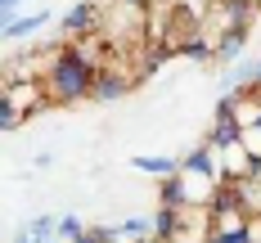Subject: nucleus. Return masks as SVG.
<instances>
[{
  "label": "nucleus",
  "instance_id": "f257e3e1",
  "mask_svg": "<svg viewBox=\"0 0 261 243\" xmlns=\"http://www.w3.org/2000/svg\"><path fill=\"white\" fill-rule=\"evenodd\" d=\"M0 99L14 104L27 122H32L36 113L50 108V90H45V81H41V77H18V81H5V95H0Z\"/></svg>",
  "mask_w": 261,
  "mask_h": 243
},
{
  "label": "nucleus",
  "instance_id": "f03ea898",
  "mask_svg": "<svg viewBox=\"0 0 261 243\" xmlns=\"http://www.w3.org/2000/svg\"><path fill=\"white\" fill-rule=\"evenodd\" d=\"M63 41H81V36H95V32H104V5L99 0H77L68 14H63Z\"/></svg>",
  "mask_w": 261,
  "mask_h": 243
},
{
  "label": "nucleus",
  "instance_id": "7ed1b4c3",
  "mask_svg": "<svg viewBox=\"0 0 261 243\" xmlns=\"http://www.w3.org/2000/svg\"><path fill=\"white\" fill-rule=\"evenodd\" d=\"M135 81H140L135 72H122L117 63H104L99 77H95V95H90V99H95V104H117L122 95H130Z\"/></svg>",
  "mask_w": 261,
  "mask_h": 243
},
{
  "label": "nucleus",
  "instance_id": "20e7f679",
  "mask_svg": "<svg viewBox=\"0 0 261 243\" xmlns=\"http://www.w3.org/2000/svg\"><path fill=\"white\" fill-rule=\"evenodd\" d=\"M45 23H54L50 9H36V14H5V41H36Z\"/></svg>",
  "mask_w": 261,
  "mask_h": 243
},
{
  "label": "nucleus",
  "instance_id": "39448f33",
  "mask_svg": "<svg viewBox=\"0 0 261 243\" xmlns=\"http://www.w3.org/2000/svg\"><path fill=\"white\" fill-rule=\"evenodd\" d=\"M216 153H221V176H225V180H248V176H252V167H257L252 149H248L243 140L225 144V149H216Z\"/></svg>",
  "mask_w": 261,
  "mask_h": 243
},
{
  "label": "nucleus",
  "instance_id": "423d86ee",
  "mask_svg": "<svg viewBox=\"0 0 261 243\" xmlns=\"http://www.w3.org/2000/svg\"><path fill=\"white\" fill-rule=\"evenodd\" d=\"M180 162H185V171H198V176H207V180H225V176H221V153L212 149L207 140H203V144H194Z\"/></svg>",
  "mask_w": 261,
  "mask_h": 243
},
{
  "label": "nucleus",
  "instance_id": "0eeeda50",
  "mask_svg": "<svg viewBox=\"0 0 261 243\" xmlns=\"http://www.w3.org/2000/svg\"><path fill=\"white\" fill-rule=\"evenodd\" d=\"M158 207H194L189 203V185H185V171H176V176H162L158 180Z\"/></svg>",
  "mask_w": 261,
  "mask_h": 243
},
{
  "label": "nucleus",
  "instance_id": "6e6552de",
  "mask_svg": "<svg viewBox=\"0 0 261 243\" xmlns=\"http://www.w3.org/2000/svg\"><path fill=\"white\" fill-rule=\"evenodd\" d=\"M130 167H135V171H144V176H153V180H162V176H176L185 162L171 158V153H135Z\"/></svg>",
  "mask_w": 261,
  "mask_h": 243
},
{
  "label": "nucleus",
  "instance_id": "1a4fd4ad",
  "mask_svg": "<svg viewBox=\"0 0 261 243\" xmlns=\"http://www.w3.org/2000/svg\"><path fill=\"white\" fill-rule=\"evenodd\" d=\"M189 212V207H185ZM185 212L180 207H158L153 212V239L158 243H176V234L185 230Z\"/></svg>",
  "mask_w": 261,
  "mask_h": 243
},
{
  "label": "nucleus",
  "instance_id": "9d476101",
  "mask_svg": "<svg viewBox=\"0 0 261 243\" xmlns=\"http://www.w3.org/2000/svg\"><path fill=\"white\" fill-rule=\"evenodd\" d=\"M252 86H257V59H239L221 77V90H252Z\"/></svg>",
  "mask_w": 261,
  "mask_h": 243
},
{
  "label": "nucleus",
  "instance_id": "9b49d317",
  "mask_svg": "<svg viewBox=\"0 0 261 243\" xmlns=\"http://www.w3.org/2000/svg\"><path fill=\"white\" fill-rule=\"evenodd\" d=\"M171 59V50L167 45H158V41H149V45H140V54H135V77L144 81V77H153L158 68Z\"/></svg>",
  "mask_w": 261,
  "mask_h": 243
},
{
  "label": "nucleus",
  "instance_id": "f8f14e48",
  "mask_svg": "<svg viewBox=\"0 0 261 243\" xmlns=\"http://www.w3.org/2000/svg\"><path fill=\"white\" fill-rule=\"evenodd\" d=\"M248 32H252V27H230V32L212 36V41H216V63H230V59H239L243 41H248Z\"/></svg>",
  "mask_w": 261,
  "mask_h": 243
},
{
  "label": "nucleus",
  "instance_id": "ddd939ff",
  "mask_svg": "<svg viewBox=\"0 0 261 243\" xmlns=\"http://www.w3.org/2000/svg\"><path fill=\"white\" fill-rule=\"evenodd\" d=\"M239 194H243V212H248V216H261V176L239 180Z\"/></svg>",
  "mask_w": 261,
  "mask_h": 243
},
{
  "label": "nucleus",
  "instance_id": "4468645a",
  "mask_svg": "<svg viewBox=\"0 0 261 243\" xmlns=\"http://www.w3.org/2000/svg\"><path fill=\"white\" fill-rule=\"evenodd\" d=\"M27 234H36V239H59V216H36V221L27 225Z\"/></svg>",
  "mask_w": 261,
  "mask_h": 243
},
{
  "label": "nucleus",
  "instance_id": "2eb2a0df",
  "mask_svg": "<svg viewBox=\"0 0 261 243\" xmlns=\"http://www.w3.org/2000/svg\"><path fill=\"white\" fill-rule=\"evenodd\" d=\"M23 122H27V117L18 113V108H14V104H5V99H0V131H5V135H14L18 126H23Z\"/></svg>",
  "mask_w": 261,
  "mask_h": 243
},
{
  "label": "nucleus",
  "instance_id": "dca6fc26",
  "mask_svg": "<svg viewBox=\"0 0 261 243\" xmlns=\"http://www.w3.org/2000/svg\"><path fill=\"white\" fill-rule=\"evenodd\" d=\"M81 234H86V225H81V216H59V239L63 243H72V239H81Z\"/></svg>",
  "mask_w": 261,
  "mask_h": 243
},
{
  "label": "nucleus",
  "instance_id": "f3484780",
  "mask_svg": "<svg viewBox=\"0 0 261 243\" xmlns=\"http://www.w3.org/2000/svg\"><path fill=\"white\" fill-rule=\"evenodd\" d=\"M207 243H252V234H248V225L243 230H212Z\"/></svg>",
  "mask_w": 261,
  "mask_h": 243
},
{
  "label": "nucleus",
  "instance_id": "a211bd4d",
  "mask_svg": "<svg viewBox=\"0 0 261 243\" xmlns=\"http://www.w3.org/2000/svg\"><path fill=\"white\" fill-rule=\"evenodd\" d=\"M243 144L252 149V158H261V122H252V126H243Z\"/></svg>",
  "mask_w": 261,
  "mask_h": 243
},
{
  "label": "nucleus",
  "instance_id": "6ab92c4d",
  "mask_svg": "<svg viewBox=\"0 0 261 243\" xmlns=\"http://www.w3.org/2000/svg\"><path fill=\"white\" fill-rule=\"evenodd\" d=\"M72 243H113V239H108V225H95V230H86V234L72 239Z\"/></svg>",
  "mask_w": 261,
  "mask_h": 243
},
{
  "label": "nucleus",
  "instance_id": "aec40b11",
  "mask_svg": "<svg viewBox=\"0 0 261 243\" xmlns=\"http://www.w3.org/2000/svg\"><path fill=\"white\" fill-rule=\"evenodd\" d=\"M9 243H54V239H36V234H27V230H23V234H14Z\"/></svg>",
  "mask_w": 261,
  "mask_h": 243
},
{
  "label": "nucleus",
  "instance_id": "412c9836",
  "mask_svg": "<svg viewBox=\"0 0 261 243\" xmlns=\"http://www.w3.org/2000/svg\"><path fill=\"white\" fill-rule=\"evenodd\" d=\"M248 234H252V243H261V216H252V221H248Z\"/></svg>",
  "mask_w": 261,
  "mask_h": 243
},
{
  "label": "nucleus",
  "instance_id": "4be33fe9",
  "mask_svg": "<svg viewBox=\"0 0 261 243\" xmlns=\"http://www.w3.org/2000/svg\"><path fill=\"white\" fill-rule=\"evenodd\" d=\"M122 243H158L153 234H135V239H122Z\"/></svg>",
  "mask_w": 261,
  "mask_h": 243
},
{
  "label": "nucleus",
  "instance_id": "5701e85b",
  "mask_svg": "<svg viewBox=\"0 0 261 243\" xmlns=\"http://www.w3.org/2000/svg\"><path fill=\"white\" fill-rule=\"evenodd\" d=\"M252 5H257V9H261V0H252Z\"/></svg>",
  "mask_w": 261,
  "mask_h": 243
}]
</instances>
